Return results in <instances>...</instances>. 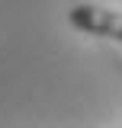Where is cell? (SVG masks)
I'll use <instances>...</instances> for the list:
<instances>
[{"mask_svg": "<svg viewBox=\"0 0 122 128\" xmlns=\"http://www.w3.org/2000/svg\"><path fill=\"white\" fill-rule=\"evenodd\" d=\"M68 22H71L77 32L122 42V13H119V10L93 6V3H77V6L68 10Z\"/></svg>", "mask_w": 122, "mask_h": 128, "instance_id": "6da1fadb", "label": "cell"}]
</instances>
